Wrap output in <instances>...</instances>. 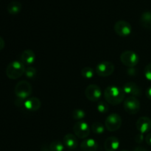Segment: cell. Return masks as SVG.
Listing matches in <instances>:
<instances>
[{
	"label": "cell",
	"instance_id": "obj_4",
	"mask_svg": "<svg viewBox=\"0 0 151 151\" xmlns=\"http://www.w3.org/2000/svg\"><path fill=\"white\" fill-rule=\"evenodd\" d=\"M120 60L123 65L129 68H132L138 64L139 58L135 52L126 50L120 55Z\"/></svg>",
	"mask_w": 151,
	"mask_h": 151
},
{
	"label": "cell",
	"instance_id": "obj_10",
	"mask_svg": "<svg viewBox=\"0 0 151 151\" xmlns=\"http://www.w3.org/2000/svg\"><path fill=\"white\" fill-rule=\"evenodd\" d=\"M85 95L90 101H98L102 96V91L100 89V87L96 84L88 85L85 90Z\"/></svg>",
	"mask_w": 151,
	"mask_h": 151
},
{
	"label": "cell",
	"instance_id": "obj_9",
	"mask_svg": "<svg viewBox=\"0 0 151 151\" xmlns=\"http://www.w3.org/2000/svg\"><path fill=\"white\" fill-rule=\"evenodd\" d=\"M75 135L79 139H86L89 136L90 128L88 124L85 122L79 121L73 126Z\"/></svg>",
	"mask_w": 151,
	"mask_h": 151
},
{
	"label": "cell",
	"instance_id": "obj_28",
	"mask_svg": "<svg viewBox=\"0 0 151 151\" xmlns=\"http://www.w3.org/2000/svg\"><path fill=\"white\" fill-rule=\"evenodd\" d=\"M128 74L131 76H135L137 75V69H134V67L129 68L128 69Z\"/></svg>",
	"mask_w": 151,
	"mask_h": 151
},
{
	"label": "cell",
	"instance_id": "obj_2",
	"mask_svg": "<svg viewBox=\"0 0 151 151\" xmlns=\"http://www.w3.org/2000/svg\"><path fill=\"white\" fill-rule=\"evenodd\" d=\"M25 66L19 60H13L6 68V75L9 79L16 80L24 74Z\"/></svg>",
	"mask_w": 151,
	"mask_h": 151
},
{
	"label": "cell",
	"instance_id": "obj_26",
	"mask_svg": "<svg viewBox=\"0 0 151 151\" xmlns=\"http://www.w3.org/2000/svg\"><path fill=\"white\" fill-rule=\"evenodd\" d=\"M144 74L146 79L148 80L149 81L151 82V63H148V64L145 66L144 70Z\"/></svg>",
	"mask_w": 151,
	"mask_h": 151
},
{
	"label": "cell",
	"instance_id": "obj_11",
	"mask_svg": "<svg viewBox=\"0 0 151 151\" xmlns=\"http://www.w3.org/2000/svg\"><path fill=\"white\" fill-rule=\"evenodd\" d=\"M137 128L139 132L144 134L151 130V119L147 116H142L137 122Z\"/></svg>",
	"mask_w": 151,
	"mask_h": 151
},
{
	"label": "cell",
	"instance_id": "obj_12",
	"mask_svg": "<svg viewBox=\"0 0 151 151\" xmlns=\"http://www.w3.org/2000/svg\"><path fill=\"white\" fill-rule=\"evenodd\" d=\"M123 89L125 94H130L132 97H139L142 94V90L137 83L134 82H127L124 84Z\"/></svg>",
	"mask_w": 151,
	"mask_h": 151
},
{
	"label": "cell",
	"instance_id": "obj_19",
	"mask_svg": "<svg viewBox=\"0 0 151 151\" xmlns=\"http://www.w3.org/2000/svg\"><path fill=\"white\" fill-rule=\"evenodd\" d=\"M140 24L147 29H151V12L145 11L140 17Z\"/></svg>",
	"mask_w": 151,
	"mask_h": 151
},
{
	"label": "cell",
	"instance_id": "obj_13",
	"mask_svg": "<svg viewBox=\"0 0 151 151\" xmlns=\"http://www.w3.org/2000/svg\"><path fill=\"white\" fill-rule=\"evenodd\" d=\"M23 106L29 111H36L41 108V102L37 97H29L24 101Z\"/></svg>",
	"mask_w": 151,
	"mask_h": 151
},
{
	"label": "cell",
	"instance_id": "obj_7",
	"mask_svg": "<svg viewBox=\"0 0 151 151\" xmlns=\"http://www.w3.org/2000/svg\"><path fill=\"white\" fill-rule=\"evenodd\" d=\"M95 72L100 77H109L114 72V65L110 61H103L97 65Z\"/></svg>",
	"mask_w": 151,
	"mask_h": 151
},
{
	"label": "cell",
	"instance_id": "obj_15",
	"mask_svg": "<svg viewBox=\"0 0 151 151\" xmlns=\"http://www.w3.org/2000/svg\"><path fill=\"white\" fill-rule=\"evenodd\" d=\"M119 139L115 137H109L105 141L104 147L106 151H116L119 147Z\"/></svg>",
	"mask_w": 151,
	"mask_h": 151
},
{
	"label": "cell",
	"instance_id": "obj_14",
	"mask_svg": "<svg viewBox=\"0 0 151 151\" xmlns=\"http://www.w3.org/2000/svg\"><path fill=\"white\" fill-rule=\"evenodd\" d=\"M20 61L24 66H30L35 61V54L32 50H26L23 51L20 56Z\"/></svg>",
	"mask_w": 151,
	"mask_h": 151
},
{
	"label": "cell",
	"instance_id": "obj_20",
	"mask_svg": "<svg viewBox=\"0 0 151 151\" xmlns=\"http://www.w3.org/2000/svg\"><path fill=\"white\" fill-rule=\"evenodd\" d=\"M49 149H50V151H63L64 150V145L61 142L55 140L50 143Z\"/></svg>",
	"mask_w": 151,
	"mask_h": 151
},
{
	"label": "cell",
	"instance_id": "obj_33",
	"mask_svg": "<svg viewBox=\"0 0 151 151\" xmlns=\"http://www.w3.org/2000/svg\"><path fill=\"white\" fill-rule=\"evenodd\" d=\"M121 151H129V150H121Z\"/></svg>",
	"mask_w": 151,
	"mask_h": 151
},
{
	"label": "cell",
	"instance_id": "obj_18",
	"mask_svg": "<svg viewBox=\"0 0 151 151\" xmlns=\"http://www.w3.org/2000/svg\"><path fill=\"white\" fill-rule=\"evenodd\" d=\"M22 4L19 1H12L8 4L7 7V10L10 14L16 15L19 13L22 10Z\"/></svg>",
	"mask_w": 151,
	"mask_h": 151
},
{
	"label": "cell",
	"instance_id": "obj_29",
	"mask_svg": "<svg viewBox=\"0 0 151 151\" xmlns=\"http://www.w3.org/2000/svg\"><path fill=\"white\" fill-rule=\"evenodd\" d=\"M145 140L148 145L151 146V134H147L145 137Z\"/></svg>",
	"mask_w": 151,
	"mask_h": 151
},
{
	"label": "cell",
	"instance_id": "obj_23",
	"mask_svg": "<svg viewBox=\"0 0 151 151\" xmlns=\"http://www.w3.org/2000/svg\"><path fill=\"white\" fill-rule=\"evenodd\" d=\"M72 116L74 119L76 120H81L84 119L86 116V113L82 109H75L72 112Z\"/></svg>",
	"mask_w": 151,
	"mask_h": 151
},
{
	"label": "cell",
	"instance_id": "obj_25",
	"mask_svg": "<svg viewBox=\"0 0 151 151\" xmlns=\"http://www.w3.org/2000/svg\"><path fill=\"white\" fill-rule=\"evenodd\" d=\"M37 71L36 69L32 66H28L27 68H26L25 69L24 74L26 75V77L27 78H33L36 76Z\"/></svg>",
	"mask_w": 151,
	"mask_h": 151
},
{
	"label": "cell",
	"instance_id": "obj_17",
	"mask_svg": "<svg viewBox=\"0 0 151 151\" xmlns=\"http://www.w3.org/2000/svg\"><path fill=\"white\" fill-rule=\"evenodd\" d=\"M81 149L82 151H97L98 144L96 140L93 139H86L81 144Z\"/></svg>",
	"mask_w": 151,
	"mask_h": 151
},
{
	"label": "cell",
	"instance_id": "obj_5",
	"mask_svg": "<svg viewBox=\"0 0 151 151\" xmlns=\"http://www.w3.org/2000/svg\"><path fill=\"white\" fill-rule=\"evenodd\" d=\"M122 118L117 114H111L109 115L105 121V126L110 132L118 131L122 125Z\"/></svg>",
	"mask_w": 151,
	"mask_h": 151
},
{
	"label": "cell",
	"instance_id": "obj_32",
	"mask_svg": "<svg viewBox=\"0 0 151 151\" xmlns=\"http://www.w3.org/2000/svg\"><path fill=\"white\" fill-rule=\"evenodd\" d=\"M133 151H148L147 149H145V147H137Z\"/></svg>",
	"mask_w": 151,
	"mask_h": 151
},
{
	"label": "cell",
	"instance_id": "obj_30",
	"mask_svg": "<svg viewBox=\"0 0 151 151\" xmlns=\"http://www.w3.org/2000/svg\"><path fill=\"white\" fill-rule=\"evenodd\" d=\"M146 97L151 100V86L146 90Z\"/></svg>",
	"mask_w": 151,
	"mask_h": 151
},
{
	"label": "cell",
	"instance_id": "obj_1",
	"mask_svg": "<svg viewBox=\"0 0 151 151\" xmlns=\"http://www.w3.org/2000/svg\"><path fill=\"white\" fill-rule=\"evenodd\" d=\"M125 92L120 87L110 86L106 88L104 91V97L106 101L112 106H116L125 100Z\"/></svg>",
	"mask_w": 151,
	"mask_h": 151
},
{
	"label": "cell",
	"instance_id": "obj_3",
	"mask_svg": "<svg viewBox=\"0 0 151 151\" xmlns=\"http://www.w3.org/2000/svg\"><path fill=\"white\" fill-rule=\"evenodd\" d=\"M32 91V87L29 82L26 81H22L18 83L15 86L14 92L16 97L19 100H27L31 95Z\"/></svg>",
	"mask_w": 151,
	"mask_h": 151
},
{
	"label": "cell",
	"instance_id": "obj_6",
	"mask_svg": "<svg viewBox=\"0 0 151 151\" xmlns=\"http://www.w3.org/2000/svg\"><path fill=\"white\" fill-rule=\"evenodd\" d=\"M124 109L128 114L131 115L136 114L138 113L140 110V102L136 97H128L124 100Z\"/></svg>",
	"mask_w": 151,
	"mask_h": 151
},
{
	"label": "cell",
	"instance_id": "obj_31",
	"mask_svg": "<svg viewBox=\"0 0 151 151\" xmlns=\"http://www.w3.org/2000/svg\"><path fill=\"white\" fill-rule=\"evenodd\" d=\"M4 45H5V43H4V39H3V38L0 36V51L4 49Z\"/></svg>",
	"mask_w": 151,
	"mask_h": 151
},
{
	"label": "cell",
	"instance_id": "obj_21",
	"mask_svg": "<svg viewBox=\"0 0 151 151\" xmlns=\"http://www.w3.org/2000/svg\"><path fill=\"white\" fill-rule=\"evenodd\" d=\"M81 74L83 78H86V79H91V78H92L94 77V70L91 67L86 66V67L83 68L81 69Z\"/></svg>",
	"mask_w": 151,
	"mask_h": 151
},
{
	"label": "cell",
	"instance_id": "obj_22",
	"mask_svg": "<svg viewBox=\"0 0 151 151\" xmlns=\"http://www.w3.org/2000/svg\"><path fill=\"white\" fill-rule=\"evenodd\" d=\"M91 129L95 134H102L105 131L104 125L98 122H95L91 125Z\"/></svg>",
	"mask_w": 151,
	"mask_h": 151
},
{
	"label": "cell",
	"instance_id": "obj_24",
	"mask_svg": "<svg viewBox=\"0 0 151 151\" xmlns=\"http://www.w3.org/2000/svg\"><path fill=\"white\" fill-rule=\"evenodd\" d=\"M97 109L100 113L106 114L109 111V103L105 101H100L97 104Z\"/></svg>",
	"mask_w": 151,
	"mask_h": 151
},
{
	"label": "cell",
	"instance_id": "obj_8",
	"mask_svg": "<svg viewBox=\"0 0 151 151\" xmlns=\"http://www.w3.org/2000/svg\"><path fill=\"white\" fill-rule=\"evenodd\" d=\"M114 31L119 36L121 37H126L131 35V31H132V27L129 22H125V21L120 20L118 21L115 23Z\"/></svg>",
	"mask_w": 151,
	"mask_h": 151
},
{
	"label": "cell",
	"instance_id": "obj_16",
	"mask_svg": "<svg viewBox=\"0 0 151 151\" xmlns=\"http://www.w3.org/2000/svg\"><path fill=\"white\" fill-rule=\"evenodd\" d=\"M63 145L65 147L70 150H74V149L77 148L78 145L77 137L75 134H67L63 137Z\"/></svg>",
	"mask_w": 151,
	"mask_h": 151
},
{
	"label": "cell",
	"instance_id": "obj_27",
	"mask_svg": "<svg viewBox=\"0 0 151 151\" xmlns=\"http://www.w3.org/2000/svg\"><path fill=\"white\" fill-rule=\"evenodd\" d=\"M144 139H145L144 136H143V134H141V133L138 134L135 137V141L136 142L138 143V144H140V143L144 141Z\"/></svg>",
	"mask_w": 151,
	"mask_h": 151
}]
</instances>
